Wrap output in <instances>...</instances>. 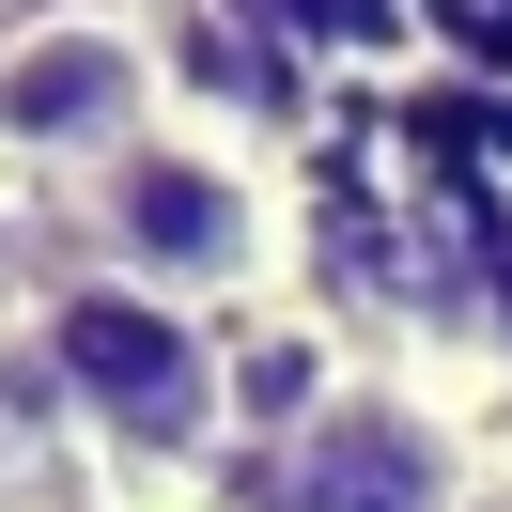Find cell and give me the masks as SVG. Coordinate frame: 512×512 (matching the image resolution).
I'll use <instances>...</instances> for the list:
<instances>
[{
	"label": "cell",
	"instance_id": "1",
	"mask_svg": "<svg viewBox=\"0 0 512 512\" xmlns=\"http://www.w3.org/2000/svg\"><path fill=\"white\" fill-rule=\"evenodd\" d=\"M94 233H109V264L140 295H218V280L264 264V202H249V171L218 140H125L94 171Z\"/></svg>",
	"mask_w": 512,
	"mask_h": 512
},
{
	"label": "cell",
	"instance_id": "4",
	"mask_svg": "<svg viewBox=\"0 0 512 512\" xmlns=\"http://www.w3.org/2000/svg\"><path fill=\"white\" fill-rule=\"evenodd\" d=\"M295 512H450V435L404 388H357L295 435Z\"/></svg>",
	"mask_w": 512,
	"mask_h": 512
},
{
	"label": "cell",
	"instance_id": "2",
	"mask_svg": "<svg viewBox=\"0 0 512 512\" xmlns=\"http://www.w3.org/2000/svg\"><path fill=\"white\" fill-rule=\"evenodd\" d=\"M47 342H63L78 404H94L125 450H202V435H218V404H233V388H218V357H202L187 326L156 311V295H78Z\"/></svg>",
	"mask_w": 512,
	"mask_h": 512
},
{
	"label": "cell",
	"instance_id": "3",
	"mask_svg": "<svg viewBox=\"0 0 512 512\" xmlns=\"http://www.w3.org/2000/svg\"><path fill=\"white\" fill-rule=\"evenodd\" d=\"M140 125V32L125 16H32L0 47V140H47V156H125Z\"/></svg>",
	"mask_w": 512,
	"mask_h": 512
}]
</instances>
